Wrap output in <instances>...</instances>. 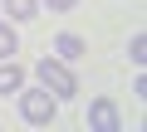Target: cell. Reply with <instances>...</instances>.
<instances>
[{
    "label": "cell",
    "mask_w": 147,
    "mask_h": 132,
    "mask_svg": "<svg viewBox=\"0 0 147 132\" xmlns=\"http://www.w3.org/2000/svg\"><path fill=\"white\" fill-rule=\"evenodd\" d=\"M34 74H39V83H44L54 98H74V93H79V78H74L59 59H39V64H34Z\"/></svg>",
    "instance_id": "6da1fadb"
},
{
    "label": "cell",
    "mask_w": 147,
    "mask_h": 132,
    "mask_svg": "<svg viewBox=\"0 0 147 132\" xmlns=\"http://www.w3.org/2000/svg\"><path fill=\"white\" fill-rule=\"evenodd\" d=\"M5 10H10L15 20H34V10H39V0H5Z\"/></svg>",
    "instance_id": "8992f818"
},
{
    "label": "cell",
    "mask_w": 147,
    "mask_h": 132,
    "mask_svg": "<svg viewBox=\"0 0 147 132\" xmlns=\"http://www.w3.org/2000/svg\"><path fill=\"white\" fill-rule=\"evenodd\" d=\"M20 83H25L20 64H15V59H10V64H0V93H20Z\"/></svg>",
    "instance_id": "277c9868"
},
{
    "label": "cell",
    "mask_w": 147,
    "mask_h": 132,
    "mask_svg": "<svg viewBox=\"0 0 147 132\" xmlns=\"http://www.w3.org/2000/svg\"><path fill=\"white\" fill-rule=\"evenodd\" d=\"M44 5H49V10H74L79 0H44Z\"/></svg>",
    "instance_id": "9c48e42d"
},
{
    "label": "cell",
    "mask_w": 147,
    "mask_h": 132,
    "mask_svg": "<svg viewBox=\"0 0 147 132\" xmlns=\"http://www.w3.org/2000/svg\"><path fill=\"white\" fill-rule=\"evenodd\" d=\"M54 49H59L64 59H79V54H84V39H79V34H59V39H54Z\"/></svg>",
    "instance_id": "5b68a950"
},
{
    "label": "cell",
    "mask_w": 147,
    "mask_h": 132,
    "mask_svg": "<svg viewBox=\"0 0 147 132\" xmlns=\"http://www.w3.org/2000/svg\"><path fill=\"white\" fill-rule=\"evenodd\" d=\"M15 49H20V39H15V29H10V25H0V59H10Z\"/></svg>",
    "instance_id": "52a82bcc"
},
{
    "label": "cell",
    "mask_w": 147,
    "mask_h": 132,
    "mask_svg": "<svg viewBox=\"0 0 147 132\" xmlns=\"http://www.w3.org/2000/svg\"><path fill=\"white\" fill-rule=\"evenodd\" d=\"M127 59H132V64H142V59H147V34H132V44H127Z\"/></svg>",
    "instance_id": "ba28073f"
},
{
    "label": "cell",
    "mask_w": 147,
    "mask_h": 132,
    "mask_svg": "<svg viewBox=\"0 0 147 132\" xmlns=\"http://www.w3.org/2000/svg\"><path fill=\"white\" fill-rule=\"evenodd\" d=\"M20 113H25V122L49 127V122L59 117V103L49 98V88H30V93H20Z\"/></svg>",
    "instance_id": "7a4b0ae2"
},
{
    "label": "cell",
    "mask_w": 147,
    "mask_h": 132,
    "mask_svg": "<svg viewBox=\"0 0 147 132\" xmlns=\"http://www.w3.org/2000/svg\"><path fill=\"white\" fill-rule=\"evenodd\" d=\"M88 127H98V132H118V127H123L118 103H113V98H93V103H88Z\"/></svg>",
    "instance_id": "3957f363"
}]
</instances>
